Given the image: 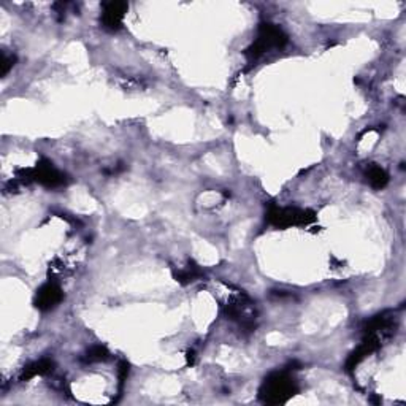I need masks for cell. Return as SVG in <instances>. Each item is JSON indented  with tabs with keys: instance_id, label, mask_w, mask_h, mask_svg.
Returning <instances> with one entry per match:
<instances>
[{
	"instance_id": "obj_1",
	"label": "cell",
	"mask_w": 406,
	"mask_h": 406,
	"mask_svg": "<svg viewBox=\"0 0 406 406\" xmlns=\"http://www.w3.org/2000/svg\"><path fill=\"white\" fill-rule=\"evenodd\" d=\"M297 383L287 371H274L265 378L259 390L260 400L268 405L286 403L289 398L297 394Z\"/></svg>"
},
{
	"instance_id": "obj_2",
	"label": "cell",
	"mask_w": 406,
	"mask_h": 406,
	"mask_svg": "<svg viewBox=\"0 0 406 406\" xmlns=\"http://www.w3.org/2000/svg\"><path fill=\"white\" fill-rule=\"evenodd\" d=\"M287 45V36L281 27L272 23H262L259 26L257 38L252 41V45L245 51L246 58L256 60L262 58L264 54L272 53L273 50H283Z\"/></svg>"
},
{
	"instance_id": "obj_3",
	"label": "cell",
	"mask_w": 406,
	"mask_h": 406,
	"mask_svg": "<svg viewBox=\"0 0 406 406\" xmlns=\"http://www.w3.org/2000/svg\"><path fill=\"white\" fill-rule=\"evenodd\" d=\"M316 219V215L309 210L300 208H281V206L272 205L267 211V221L278 229H287L292 225H308Z\"/></svg>"
},
{
	"instance_id": "obj_4",
	"label": "cell",
	"mask_w": 406,
	"mask_h": 406,
	"mask_svg": "<svg viewBox=\"0 0 406 406\" xmlns=\"http://www.w3.org/2000/svg\"><path fill=\"white\" fill-rule=\"evenodd\" d=\"M27 180H33L40 184L46 186V188H59L67 183L65 175L60 173L58 169H54V165L48 161L38 162L32 170L26 171Z\"/></svg>"
},
{
	"instance_id": "obj_5",
	"label": "cell",
	"mask_w": 406,
	"mask_h": 406,
	"mask_svg": "<svg viewBox=\"0 0 406 406\" xmlns=\"http://www.w3.org/2000/svg\"><path fill=\"white\" fill-rule=\"evenodd\" d=\"M129 10V5L126 2H108L103 4L100 23L103 29L109 32H116L122 27V21Z\"/></svg>"
},
{
	"instance_id": "obj_6",
	"label": "cell",
	"mask_w": 406,
	"mask_h": 406,
	"mask_svg": "<svg viewBox=\"0 0 406 406\" xmlns=\"http://www.w3.org/2000/svg\"><path fill=\"white\" fill-rule=\"evenodd\" d=\"M62 299H64V292H62L59 284L46 283L37 291L33 305L40 311H50V309H54L60 304Z\"/></svg>"
},
{
	"instance_id": "obj_7",
	"label": "cell",
	"mask_w": 406,
	"mask_h": 406,
	"mask_svg": "<svg viewBox=\"0 0 406 406\" xmlns=\"http://www.w3.org/2000/svg\"><path fill=\"white\" fill-rule=\"evenodd\" d=\"M54 363L50 359H40L37 362L31 363V365H27L23 371V375H21V381H27V380H32V378L36 376H41V375H46L53 371Z\"/></svg>"
},
{
	"instance_id": "obj_8",
	"label": "cell",
	"mask_w": 406,
	"mask_h": 406,
	"mask_svg": "<svg viewBox=\"0 0 406 406\" xmlns=\"http://www.w3.org/2000/svg\"><path fill=\"white\" fill-rule=\"evenodd\" d=\"M367 180L371 184V188L384 189L389 183V175L384 169L378 167L376 164H371L367 169Z\"/></svg>"
},
{
	"instance_id": "obj_9",
	"label": "cell",
	"mask_w": 406,
	"mask_h": 406,
	"mask_svg": "<svg viewBox=\"0 0 406 406\" xmlns=\"http://www.w3.org/2000/svg\"><path fill=\"white\" fill-rule=\"evenodd\" d=\"M203 277V272L198 268L194 262H189V265L184 268V270L181 272H178L175 274V278L178 283H181V284H191V283H194V281H197L198 278Z\"/></svg>"
},
{
	"instance_id": "obj_10",
	"label": "cell",
	"mask_w": 406,
	"mask_h": 406,
	"mask_svg": "<svg viewBox=\"0 0 406 406\" xmlns=\"http://www.w3.org/2000/svg\"><path fill=\"white\" fill-rule=\"evenodd\" d=\"M109 357L108 349L102 345L97 346H92L91 349L87 351L86 356H85V362L87 363H95V362H105Z\"/></svg>"
},
{
	"instance_id": "obj_11",
	"label": "cell",
	"mask_w": 406,
	"mask_h": 406,
	"mask_svg": "<svg viewBox=\"0 0 406 406\" xmlns=\"http://www.w3.org/2000/svg\"><path fill=\"white\" fill-rule=\"evenodd\" d=\"M15 62H16L15 56H9V54L4 53L2 54V64H0V75L5 77V75L10 72V68L15 65Z\"/></svg>"
}]
</instances>
